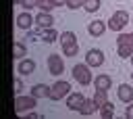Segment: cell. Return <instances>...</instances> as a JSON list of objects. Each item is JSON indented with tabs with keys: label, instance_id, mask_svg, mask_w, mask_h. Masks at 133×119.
Here are the masks:
<instances>
[{
	"label": "cell",
	"instance_id": "obj_14",
	"mask_svg": "<svg viewBox=\"0 0 133 119\" xmlns=\"http://www.w3.org/2000/svg\"><path fill=\"white\" fill-rule=\"evenodd\" d=\"M110 86H112V79H110V75H106V73H102V75H96L94 77V88L96 90H110Z\"/></svg>",
	"mask_w": 133,
	"mask_h": 119
},
{
	"label": "cell",
	"instance_id": "obj_12",
	"mask_svg": "<svg viewBox=\"0 0 133 119\" xmlns=\"http://www.w3.org/2000/svg\"><path fill=\"white\" fill-rule=\"evenodd\" d=\"M35 25H37V27H52V25H54V17H52V13L39 10V13L35 15Z\"/></svg>",
	"mask_w": 133,
	"mask_h": 119
},
{
	"label": "cell",
	"instance_id": "obj_24",
	"mask_svg": "<svg viewBox=\"0 0 133 119\" xmlns=\"http://www.w3.org/2000/svg\"><path fill=\"white\" fill-rule=\"evenodd\" d=\"M116 44H133V31L131 33H118V38H116Z\"/></svg>",
	"mask_w": 133,
	"mask_h": 119
},
{
	"label": "cell",
	"instance_id": "obj_28",
	"mask_svg": "<svg viewBox=\"0 0 133 119\" xmlns=\"http://www.w3.org/2000/svg\"><path fill=\"white\" fill-rule=\"evenodd\" d=\"M125 117H127V119H133V102L127 104V109H125Z\"/></svg>",
	"mask_w": 133,
	"mask_h": 119
},
{
	"label": "cell",
	"instance_id": "obj_33",
	"mask_svg": "<svg viewBox=\"0 0 133 119\" xmlns=\"http://www.w3.org/2000/svg\"><path fill=\"white\" fill-rule=\"evenodd\" d=\"M131 79H133V73H131Z\"/></svg>",
	"mask_w": 133,
	"mask_h": 119
},
{
	"label": "cell",
	"instance_id": "obj_22",
	"mask_svg": "<svg viewBox=\"0 0 133 119\" xmlns=\"http://www.w3.org/2000/svg\"><path fill=\"white\" fill-rule=\"evenodd\" d=\"M100 6H102V0H83V10H87V13L100 10Z\"/></svg>",
	"mask_w": 133,
	"mask_h": 119
},
{
	"label": "cell",
	"instance_id": "obj_31",
	"mask_svg": "<svg viewBox=\"0 0 133 119\" xmlns=\"http://www.w3.org/2000/svg\"><path fill=\"white\" fill-rule=\"evenodd\" d=\"M12 2H15V4H23V0H12Z\"/></svg>",
	"mask_w": 133,
	"mask_h": 119
},
{
	"label": "cell",
	"instance_id": "obj_19",
	"mask_svg": "<svg viewBox=\"0 0 133 119\" xmlns=\"http://www.w3.org/2000/svg\"><path fill=\"white\" fill-rule=\"evenodd\" d=\"M25 54H27L25 44L23 42H15L12 44V58H25Z\"/></svg>",
	"mask_w": 133,
	"mask_h": 119
},
{
	"label": "cell",
	"instance_id": "obj_9",
	"mask_svg": "<svg viewBox=\"0 0 133 119\" xmlns=\"http://www.w3.org/2000/svg\"><path fill=\"white\" fill-rule=\"evenodd\" d=\"M116 94H118V100H121V102H125V104L133 102V88H131L129 84H121V86L116 88Z\"/></svg>",
	"mask_w": 133,
	"mask_h": 119
},
{
	"label": "cell",
	"instance_id": "obj_18",
	"mask_svg": "<svg viewBox=\"0 0 133 119\" xmlns=\"http://www.w3.org/2000/svg\"><path fill=\"white\" fill-rule=\"evenodd\" d=\"M94 102H96V106H98V111L108 102V94H106V90H96V94H94Z\"/></svg>",
	"mask_w": 133,
	"mask_h": 119
},
{
	"label": "cell",
	"instance_id": "obj_10",
	"mask_svg": "<svg viewBox=\"0 0 133 119\" xmlns=\"http://www.w3.org/2000/svg\"><path fill=\"white\" fill-rule=\"evenodd\" d=\"M106 27H108V23H104V21H100V19H94V21L87 25V31H89V35L100 38V35L106 31Z\"/></svg>",
	"mask_w": 133,
	"mask_h": 119
},
{
	"label": "cell",
	"instance_id": "obj_3",
	"mask_svg": "<svg viewBox=\"0 0 133 119\" xmlns=\"http://www.w3.org/2000/svg\"><path fill=\"white\" fill-rule=\"evenodd\" d=\"M69 94H71V84L64 81V79H58V81L52 84L48 98H50V100H62V98H66Z\"/></svg>",
	"mask_w": 133,
	"mask_h": 119
},
{
	"label": "cell",
	"instance_id": "obj_1",
	"mask_svg": "<svg viewBox=\"0 0 133 119\" xmlns=\"http://www.w3.org/2000/svg\"><path fill=\"white\" fill-rule=\"evenodd\" d=\"M89 69H91V67H89L87 63H77V65L73 67V77H75L81 86H89V84H94V75H91Z\"/></svg>",
	"mask_w": 133,
	"mask_h": 119
},
{
	"label": "cell",
	"instance_id": "obj_21",
	"mask_svg": "<svg viewBox=\"0 0 133 119\" xmlns=\"http://www.w3.org/2000/svg\"><path fill=\"white\" fill-rule=\"evenodd\" d=\"M100 117H102V119H112V117H114V104H112V102H106V104L100 109Z\"/></svg>",
	"mask_w": 133,
	"mask_h": 119
},
{
	"label": "cell",
	"instance_id": "obj_2",
	"mask_svg": "<svg viewBox=\"0 0 133 119\" xmlns=\"http://www.w3.org/2000/svg\"><path fill=\"white\" fill-rule=\"evenodd\" d=\"M129 23V13L127 10H114L112 13V17L108 19V29H112V31H123L125 29V25Z\"/></svg>",
	"mask_w": 133,
	"mask_h": 119
},
{
	"label": "cell",
	"instance_id": "obj_30",
	"mask_svg": "<svg viewBox=\"0 0 133 119\" xmlns=\"http://www.w3.org/2000/svg\"><path fill=\"white\" fill-rule=\"evenodd\" d=\"M52 4H54V6H64L66 0H52Z\"/></svg>",
	"mask_w": 133,
	"mask_h": 119
},
{
	"label": "cell",
	"instance_id": "obj_27",
	"mask_svg": "<svg viewBox=\"0 0 133 119\" xmlns=\"http://www.w3.org/2000/svg\"><path fill=\"white\" fill-rule=\"evenodd\" d=\"M23 8H37V0H23Z\"/></svg>",
	"mask_w": 133,
	"mask_h": 119
},
{
	"label": "cell",
	"instance_id": "obj_4",
	"mask_svg": "<svg viewBox=\"0 0 133 119\" xmlns=\"http://www.w3.org/2000/svg\"><path fill=\"white\" fill-rule=\"evenodd\" d=\"M35 104H37V98L33 96V94H17V98H15V111L17 113H27V111H31V109H35Z\"/></svg>",
	"mask_w": 133,
	"mask_h": 119
},
{
	"label": "cell",
	"instance_id": "obj_8",
	"mask_svg": "<svg viewBox=\"0 0 133 119\" xmlns=\"http://www.w3.org/2000/svg\"><path fill=\"white\" fill-rule=\"evenodd\" d=\"M35 27H37V25H35ZM37 31H39L42 42H48V44H52V42H56V40L60 38V33H58L54 27H37Z\"/></svg>",
	"mask_w": 133,
	"mask_h": 119
},
{
	"label": "cell",
	"instance_id": "obj_32",
	"mask_svg": "<svg viewBox=\"0 0 133 119\" xmlns=\"http://www.w3.org/2000/svg\"><path fill=\"white\" fill-rule=\"evenodd\" d=\"M131 63H133V54H131Z\"/></svg>",
	"mask_w": 133,
	"mask_h": 119
},
{
	"label": "cell",
	"instance_id": "obj_17",
	"mask_svg": "<svg viewBox=\"0 0 133 119\" xmlns=\"http://www.w3.org/2000/svg\"><path fill=\"white\" fill-rule=\"evenodd\" d=\"M116 54L121 58H131L133 54V44H116Z\"/></svg>",
	"mask_w": 133,
	"mask_h": 119
},
{
	"label": "cell",
	"instance_id": "obj_29",
	"mask_svg": "<svg viewBox=\"0 0 133 119\" xmlns=\"http://www.w3.org/2000/svg\"><path fill=\"white\" fill-rule=\"evenodd\" d=\"M15 92H23V81L21 79H15Z\"/></svg>",
	"mask_w": 133,
	"mask_h": 119
},
{
	"label": "cell",
	"instance_id": "obj_6",
	"mask_svg": "<svg viewBox=\"0 0 133 119\" xmlns=\"http://www.w3.org/2000/svg\"><path fill=\"white\" fill-rule=\"evenodd\" d=\"M85 63H87L89 67H100V65L104 63V52L98 50V48L87 50V52H85Z\"/></svg>",
	"mask_w": 133,
	"mask_h": 119
},
{
	"label": "cell",
	"instance_id": "obj_25",
	"mask_svg": "<svg viewBox=\"0 0 133 119\" xmlns=\"http://www.w3.org/2000/svg\"><path fill=\"white\" fill-rule=\"evenodd\" d=\"M37 8H39V10L50 13V10H52V8H56V6L52 4V0H37Z\"/></svg>",
	"mask_w": 133,
	"mask_h": 119
},
{
	"label": "cell",
	"instance_id": "obj_13",
	"mask_svg": "<svg viewBox=\"0 0 133 119\" xmlns=\"http://www.w3.org/2000/svg\"><path fill=\"white\" fill-rule=\"evenodd\" d=\"M17 71L21 75H29L35 71V61L33 58H19V65H17Z\"/></svg>",
	"mask_w": 133,
	"mask_h": 119
},
{
	"label": "cell",
	"instance_id": "obj_7",
	"mask_svg": "<svg viewBox=\"0 0 133 119\" xmlns=\"http://www.w3.org/2000/svg\"><path fill=\"white\" fill-rule=\"evenodd\" d=\"M33 23H35V17H33L29 10H23V13L17 15V27H19V29H29Z\"/></svg>",
	"mask_w": 133,
	"mask_h": 119
},
{
	"label": "cell",
	"instance_id": "obj_20",
	"mask_svg": "<svg viewBox=\"0 0 133 119\" xmlns=\"http://www.w3.org/2000/svg\"><path fill=\"white\" fill-rule=\"evenodd\" d=\"M58 40H60V46H66V44H75L77 42V35L73 31H62Z\"/></svg>",
	"mask_w": 133,
	"mask_h": 119
},
{
	"label": "cell",
	"instance_id": "obj_26",
	"mask_svg": "<svg viewBox=\"0 0 133 119\" xmlns=\"http://www.w3.org/2000/svg\"><path fill=\"white\" fill-rule=\"evenodd\" d=\"M66 6H69L71 10H75V8H83V0H66Z\"/></svg>",
	"mask_w": 133,
	"mask_h": 119
},
{
	"label": "cell",
	"instance_id": "obj_11",
	"mask_svg": "<svg viewBox=\"0 0 133 119\" xmlns=\"http://www.w3.org/2000/svg\"><path fill=\"white\" fill-rule=\"evenodd\" d=\"M83 100H85V96H83L81 92H71V94L66 96V106H69L71 111H79V106L83 104Z\"/></svg>",
	"mask_w": 133,
	"mask_h": 119
},
{
	"label": "cell",
	"instance_id": "obj_16",
	"mask_svg": "<svg viewBox=\"0 0 133 119\" xmlns=\"http://www.w3.org/2000/svg\"><path fill=\"white\" fill-rule=\"evenodd\" d=\"M50 88H52V86H46V84H35V86L31 88V94H33L35 98H44V96H50Z\"/></svg>",
	"mask_w": 133,
	"mask_h": 119
},
{
	"label": "cell",
	"instance_id": "obj_5",
	"mask_svg": "<svg viewBox=\"0 0 133 119\" xmlns=\"http://www.w3.org/2000/svg\"><path fill=\"white\" fill-rule=\"evenodd\" d=\"M46 65H48L50 75H62V71H64V61L58 54H50L48 61H46Z\"/></svg>",
	"mask_w": 133,
	"mask_h": 119
},
{
	"label": "cell",
	"instance_id": "obj_15",
	"mask_svg": "<svg viewBox=\"0 0 133 119\" xmlns=\"http://www.w3.org/2000/svg\"><path fill=\"white\" fill-rule=\"evenodd\" d=\"M96 111H98V106H96L94 98H85V100H83V104L79 106V111H77V113H81V115H85V117H87V115H94Z\"/></svg>",
	"mask_w": 133,
	"mask_h": 119
},
{
	"label": "cell",
	"instance_id": "obj_23",
	"mask_svg": "<svg viewBox=\"0 0 133 119\" xmlns=\"http://www.w3.org/2000/svg\"><path fill=\"white\" fill-rule=\"evenodd\" d=\"M62 52H64V56H77V52H79V44L75 42V44H66V46H62Z\"/></svg>",
	"mask_w": 133,
	"mask_h": 119
}]
</instances>
